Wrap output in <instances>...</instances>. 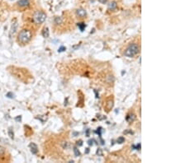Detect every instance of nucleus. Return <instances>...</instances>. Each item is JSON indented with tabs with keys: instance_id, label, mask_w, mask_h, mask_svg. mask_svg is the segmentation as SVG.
Here are the masks:
<instances>
[{
	"instance_id": "nucleus-12",
	"label": "nucleus",
	"mask_w": 186,
	"mask_h": 163,
	"mask_svg": "<svg viewBox=\"0 0 186 163\" xmlns=\"http://www.w3.org/2000/svg\"><path fill=\"white\" fill-rule=\"evenodd\" d=\"M42 36H43V37H45V38L49 37V31H48L47 27H45V28L43 29V31H42Z\"/></svg>"
},
{
	"instance_id": "nucleus-23",
	"label": "nucleus",
	"mask_w": 186,
	"mask_h": 163,
	"mask_svg": "<svg viewBox=\"0 0 186 163\" xmlns=\"http://www.w3.org/2000/svg\"><path fill=\"white\" fill-rule=\"evenodd\" d=\"M76 144H77V146H79V147H80V146H82V145H83L82 140H79V141H78V142H77V143H76Z\"/></svg>"
},
{
	"instance_id": "nucleus-7",
	"label": "nucleus",
	"mask_w": 186,
	"mask_h": 163,
	"mask_svg": "<svg viewBox=\"0 0 186 163\" xmlns=\"http://www.w3.org/2000/svg\"><path fill=\"white\" fill-rule=\"evenodd\" d=\"M117 3L115 1H113V2H111V3H109L108 9L109 11H114L115 9H117Z\"/></svg>"
},
{
	"instance_id": "nucleus-25",
	"label": "nucleus",
	"mask_w": 186,
	"mask_h": 163,
	"mask_svg": "<svg viewBox=\"0 0 186 163\" xmlns=\"http://www.w3.org/2000/svg\"><path fill=\"white\" fill-rule=\"evenodd\" d=\"M89 152V148H86V150H85V153H88Z\"/></svg>"
},
{
	"instance_id": "nucleus-21",
	"label": "nucleus",
	"mask_w": 186,
	"mask_h": 163,
	"mask_svg": "<svg viewBox=\"0 0 186 163\" xmlns=\"http://www.w3.org/2000/svg\"><path fill=\"white\" fill-rule=\"evenodd\" d=\"M7 96L9 98H13V94L12 92H8V94H7Z\"/></svg>"
},
{
	"instance_id": "nucleus-9",
	"label": "nucleus",
	"mask_w": 186,
	"mask_h": 163,
	"mask_svg": "<svg viewBox=\"0 0 186 163\" xmlns=\"http://www.w3.org/2000/svg\"><path fill=\"white\" fill-rule=\"evenodd\" d=\"M135 119H136V116H135V114L132 113L127 114V115L126 116V120L127 121L128 123L133 122V121L135 120Z\"/></svg>"
},
{
	"instance_id": "nucleus-8",
	"label": "nucleus",
	"mask_w": 186,
	"mask_h": 163,
	"mask_svg": "<svg viewBox=\"0 0 186 163\" xmlns=\"http://www.w3.org/2000/svg\"><path fill=\"white\" fill-rule=\"evenodd\" d=\"M17 22H15L13 23L12 27H11V30H10V33H9L10 37H12V36H13V35L15 34V32H17Z\"/></svg>"
},
{
	"instance_id": "nucleus-19",
	"label": "nucleus",
	"mask_w": 186,
	"mask_h": 163,
	"mask_svg": "<svg viewBox=\"0 0 186 163\" xmlns=\"http://www.w3.org/2000/svg\"><path fill=\"white\" fill-rule=\"evenodd\" d=\"M132 147H133L134 149H137V150H140V149H141V144L139 143V144L137 145V146H134V145H133Z\"/></svg>"
},
{
	"instance_id": "nucleus-18",
	"label": "nucleus",
	"mask_w": 186,
	"mask_h": 163,
	"mask_svg": "<svg viewBox=\"0 0 186 163\" xmlns=\"http://www.w3.org/2000/svg\"><path fill=\"white\" fill-rule=\"evenodd\" d=\"M66 50V48L65 47V46H61L60 48H59V50H58V52H63V51H65V50Z\"/></svg>"
},
{
	"instance_id": "nucleus-17",
	"label": "nucleus",
	"mask_w": 186,
	"mask_h": 163,
	"mask_svg": "<svg viewBox=\"0 0 186 163\" xmlns=\"http://www.w3.org/2000/svg\"><path fill=\"white\" fill-rule=\"evenodd\" d=\"M101 131H102V128H98V130L95 131V133H97V134H98V136L101 137Z\"/></svg>"
},
{
	"instance_id": "nucleus-6",
	"label": "nucleus",
	"mask_w": 186,
	"mask_h": 163,
	"mask_svg": "<svg viewBox=\"0 0 186 163\" xmlns=\"http://www.w3.org/2000/svg\"><path fill=\"white\" fill-rule=\"evenodd\" d=\"M105 107H106V109H107V111H109L110 110H112L113 107V99L108 100L107 102H106Z\"/></svg>"
},
{
	"instance_id": "nucleus-2",
	"label": "nucleus",
	"mask_w": 186,
	"mask_h": 163,
	"mask_svg": "<svg viewBox=\"0 0 186 163\" xmlns=\"http://www.w3.org/2000/svg\"><path fill=\"white\" fill-rule=\"evenodd\" d=\"M46 14L43 11H41V10L35 11L32 17V22L35 24H37V25L42 24L46 21Z\"/></svg>"
},
{
	"instance_id": "nucleus-16",
	"label": "nucleus",
	"mask_w": 186,
	"mask_h": 163,
	"mask_svg": "<svg viewBox=\"0 0 186 163\" xmlns=\"http://www.w3.org/2000/svg\"><path fill=\"white\" fill-rule=\"evenodd\" d=\"M124 142H125V138H123V137H119V138L117 139V143H120V144H121V143H123Z\"/></svg>"
},
{
	"instance_id": "nucleus-26",
	"label": "nucleus",
	"mask_w": 186,
	"mask_h": 163,
	"mask_svg": "<svg viewBox=\"0 0 186 163\" xmlns=\"http://www.w3.org/2000/svg\"><path fill=\"white\" fill-rule=\"evenodd\" d=\"M16 120H21V116H19V117L16 118Z\"/></svg>"
},
{
	"instance_id": "nucleus-20",
	"label": "nucleus",
	"mask_w": 186,
	"mask_h": 163,
	"mask_svg": "<svg viewBox=\"0 0 186 163\" xmlns=\"http://www.w3.org/2000/svg\"><path fill=\"white\" fill-rule=\"evenodd\" d=\"M93 139H89V140H88V145H89V146H93Z\"/></svg>"
},
{
	"instance_id": "nucleus-5",
	"label": "nucleus",
	"mask_w": 186,
	"mask_h": 163,
	"mask_svg": "<svg viewBox=\"0 0 186 163\" xmlns=\"http://www.w3.org/2000/svg\"><path fill=\"white\" fill-rule=\"evenodd\" d=\"M76 16L80 17V18H84L85 17L87 16V12L86 10L84 9V8H78L77 10L75 11Z\"/></svg>"
},
{
	"instance_id": "nucleus-22",
	"label": "nucleus",
	"mask_w": 186,
	"mask_h": 163,
	"mask_svg": "<svg viewBox=\"0 0 186 163\" xmlns=\"http://www.w3.org/2000/svg\"><path fill=\"white\" fill-rule=\"evenodd\" d=\"M99 3H103V4H105V3H108V0H98Z\"/></svg>"
},
{
	"instance_id": "nucleus-4",
	"label": "nucleus",
	"mask_w": 186,
	"mask_h": 163,
	"mask_svg": "<svg viewBox=\"0 0 186 163\" xmlns=\"http://www.w3.org/2000/svg\"><path fill=\"white\" fill-rule=\"evenodd\" d=\"M31 5H32V0H19L16 3V6L20 9L28 8Z\"/></svg>"
},
{
	"instance_id": "nucleus-10",
	"label": "nucleus",
	"mask_w": 186,
	"mask_h": 163,
	"mask_svg": "<svg viewBox=\"0 0 186 163\" xmlns=\"http://www.w3.org/2000/svg\"><path fill=\"white\" fill-rule=\"evenodd\" d=\"M29 147H30L31 148V152H32V154H36L38 152V147L37 146H36L35 143H30V145H29Z\"/></svg>"
},
{
	"instance_id": "nucleus-11",
	"label": "nucleus",
	"mask_w": 186,
	"mask_h": 163,
	"mask_svg": "<svg viewBox=\"0 0 186 163\" xmlns=\"http://www.w3.org/2000/svg\"><path fill=\"white\" fill-rule=\"evenodd\" d=\"M62 23V18L60 17H55L54 18V24L55 25H60Z\"/></svg>"
},
{
	"instance_id": "nucleus-1",
	"label": "nucleus",
	"mask_w": 186,
	"mask_h": 163,
	"mask_svg": "<svg viewBox=\"0 0 186 163\" xmlns=\"http://www.w3.org/2000/svg\"><path fill=\"white\" fill-rule=\"evenodd\" d=\"M32 33L28 29H22L17 35V41L18 44L24 45H27L32 41Z\"/></svg>"
},
{
	"instance_id": "nucleus-3",
	"label": "nucleus",
	"mask_w": 186,
	"mask_h": 163,
	"mask_svg": "<svg viewBox=\"0 0 186 163\" xmlns=\"http://www.w3.org/2000/svg\"><path fill=\"white\" fill-rule=\"evenodd\" d=\"M139 51H140V47L136 43H132V44L129 45V46L126 49L124 52V55L128 58H132L139 53Z\"/></svg>"
},
{
	"instance_id": "nucleus-15",
	"label": "nucleus",
	"mask_w": 186,
	"mask_h": 163,
	"mask_svg": "<svg viewBox=\"0 0 186 163\" xmlns=\"http://www.w3.org/2000/svg\"><path fill=\"white\" fill-rule=\"evenodd\" d=\"M74 155L76 156V157H79L80 156V152H79V149L77 148V147H74Z\"/></svg>"
},
{
	"instance_id": "nucleus-13",
	"label": "nucleus",
	"mask_w": 186,
	"mask_h": 163,
	"mask_svg": "<svg viewBox=\"0 0 186 163\" xmlns=\"http://www.w3.org/2000/svg\"><path fill=\"white\" fill-rule=\"evenodd\" d=\"M78 27L79 28L80 32H84L85 27H86V24L84 23V22H79V23H78Z\"/></svg>"
},
{
	"instance_id": "nucleus-24",
	"label": "nucleus",
	"mask_w": 186,
	"mask_h": 163,
	"mask_svg": "<svg viewBox=\"0 0 186 163\" xmlns=\"http://www.w3.org/2000/svg\"><path fill=\"white\" fill-rule=\"evenodd\" d=\"M97 154H99L100 156H102V155H103V153H102V151H101V149H100V148H98V150L97 151Z\"/></svg>"
},
{
	"instance_id": "nucleus-14",
	"label": "nucleus",
	"mask_w": 186,
	"mask_h": 163,
	"mask_svg": "<svg viewBox=\"0 0 186 163\" xmlns=\"http://www.w3.org/2000/svg\"><path fill=\"white\" fill-rule=\"evenodd\" d=\"M8 135H9V137L12 138V139H13V138H14V133H13V130L12 128H9V129H8Z\"/></svg>"
}]
</instances>
